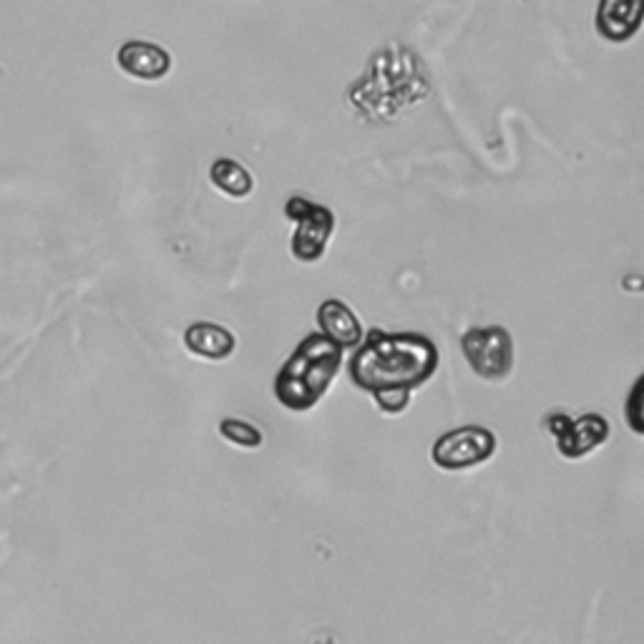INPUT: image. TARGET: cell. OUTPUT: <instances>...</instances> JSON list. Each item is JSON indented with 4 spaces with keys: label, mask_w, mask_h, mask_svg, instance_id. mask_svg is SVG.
I'll return each instance as SVG.
<instances>
[{
    "label": "cell",
    "mask_w": 644,
    "mask_h": 644,
    "mask_svg": "<svg viewBox=\"0 0 644 644\" xmlns=\"http://www.w3.org/2000/svg\"><path fill=\"white\" fill-rule=\"evenodd\" d=\"M644 18V0H600L594 26L610 43H627L640 33Z\"/></svg>",
    "instance_id": "cell-7"
},
{
    "label": "cell",
    "mask_w": 644,
    "mask_h": 644,
    "mask_svg": "<svg viewBox=\"0 0 644 644\" xmlns=\"http://www.w3.org/2000/svg\"><path fill=\"white\" fill-rule=\"evenodd\" d=\"M410 393L413 390H406V388L375 390L373 400H375V406H378V410L386 413V416H400V413L408 410L410 406Z\"/></svg>",
    "instance_id": "cell-13"
},
{
    "label": "cell",
    "mask_w": 644,
    "mask_h": 644,
    "mask_svg": "<svg viewBox=\"0 0 644 644\" xmlns=\"http://www.w3.org/2000/svg\"><path fill=\"white\" fill-rule=\"evenodd\" d=\"M185 345L197 358L222 363L237 350V338L217 323H191L185 330Z\"/></svg>",
    "instance_id": "cell-10"
},
{
    "label": "cell",
    "mask_w": 644,
    "mask_h": 644,
    "mask_svg": "<svg viewBox=\"0 0 644 644\" xmlns=\"http://www.w3.org/2000/svg\"><path fill=\"white\" fill-rule=\"evenodd\" d=\"M285 217L295 222V235L290 239V252L297 262L315 265L328 252V242L335 232V215L330 207L295 195L287 199Z\"/></svg>",
    "instance_id": "cell-3"
},
{
    "label": "cell",
    "mask_w": 644,
    "mask_h": 644,
    "mask_svg": "<svg viewBox=\"0 0 644 644\" xmlns=\"http://www.w3.org/2000/svg\"><path fill=\"white\" fill-rule=\"evenodd\" d=\"M209 181L217 191L232 199H247L255 189V179L249 175V169L229 157H219L209 167Z\"/></svg>",
    "instance_id": "cell-11"
},
{
    "label": "cell",
    "mask_w": 644,
    "mask_h": 644,
    "mask_svg": "<svg viewBox=\"0 0 644 644\" xmlns=\"http://www.w3.org/2000/svg\"><path fill=\"white\" fill-rule=\"evenodd\" d=\"M119 69L137 81H161L171 71V56L167 48L149 41H127L117 53Z\"/></svg>",
    "instance_id": "cell-8"
},
{
    "label": "cell",
    "mask_w": 644,
    "mask_h": 644,
    "mask_svg": "<svg viewBox=\"0 0 644 644\" xmlns=\"http://www.w3.org/2000/svg\"><path fill=\"white\" fill-rule=\"evenodd\" d=\"M496 446L498 440L494 430L484 426H464L440 436L430 448V458L444 470H468L492 460Z\"/></svg>",
    "instance_id": "cell-5"
},
{
    "label": "cell",
    "mask_w": 644,
    "mask_h": 644,
    "mask_svg": "<svg viewBox=\"0 0 644 644\" xmlns=\"http://www.w3.org/2000/svg\"><path fill=\"white\" fill-rule=\"evenodd\" d=\"M343 368V348L323 333L305 335L275 378V398L287 410L315 408Z\"/></svg>",
    "instance_id": "cell-2"
},
{
    "label": "cell",
    "mask_w": 644,
    "mask_h": 644,
    "mask_svg": "<svg viewBox=\"0 0 644 644\" xmlns=\"http://www.w3.org/2000/svg\"><path fill=\"white\" fill-rule=\"evenodd\" d=\"M317 325H320V333L325 338L340 345L343 350L358 348L363 343V325L358 315L343 300H335V297L317 307Z\"/></svg>",
    "instance_id": "cell-9"
},
{
    "label": "cell",
    "mask_w": 644,
    "mask_h": 644,
    "mask_svg": "<svg viewBox=\"0 0 644 644\" xmlns=\"http://www.w3.org/2000/svg\"><path fill=\"white\" fill-rule=\"evenodd\" d=\"M546 428L556 438V450L569 460L589 456L592 450L607 444L610 438V420L597 416V413H586L576 420L566 413H552L546 418Z\"/></svg>",
    "instance_id": "cell-6"
},
{
    "label": "cell",
    "mask_w": 644,
    "mask_h": 644,
    "mask_svg": "<svg viewBox=\"0 0 644 644\" xmlns=\"http://www.w3.org/2000/svg\"><path fill=\"white\" fill-rule=\"evenodd\" d=\"M438 348L418 333L370 330L348 363L350 380L360 390H416L438 370Z\"/></svg>",
    "instance_id": "cell-1"
},
{
    "label": "cell",
    "mask_w": 644,
    "mask_h": 644,
    "mask_svg": "<svg viewBox=\"0 0 644 644\" xmlns=\"http://www.w3.org/2000/svg\"><path fill=\"white\" fill-rule=\"evenodd\" d=\"M219 436H222L227 444H232L237 448H247V450H255L262 446V430L255 428L252 423L247 420H239V418H225L219 420Z\"/></svg>",
    "instance_id": "cell-12"
},
{
    "label": "cell",
    "mask_w": 644,
    "mask_h": 644,
    "mask_svg": "<svg viewBox=\"0 0 644 644\" xmlns=\"http://www.w3.org/2000/svg\"><path fill=\"white\" fill-rule=\"evenodd\" d=\"M460 350L480 380L504 383L514 370V340L502 325L470 328L460 338Z\"/></svg>",
    "instance_id": "cell-4"
},
{
    "label": "cell",
    "mask_w": 644,
    "mask_h": 644,
    "mask_svg": "<svg viewBox=\"0 0 644 644\" xmlns=\"http://www.w3.org/2000/svg\"><path fill=\"white\" fill-rule=\"evenodd\" d=\"M640 396H642V378H637L632 388V396H630V410H627V418H630V426L634 434H642V418H640Z\"/></svg>",
    "instance_id": "cell-14"
}]
</instances>
